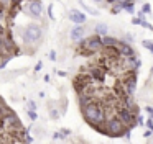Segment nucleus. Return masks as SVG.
Instances as JSON below:
<instances>
[{"instance_id": "423d86ee", "label": "nucleus", "mask_w": 153, "mask_h": 144, "mask_svg": "<svg viewBox=\"0 0 153 144\" xmlns=\"http://www.w3.org/2000/svg\"><path fill=\"white\" fill-rule=\"evenodd\" d=\"M79 43H81V48L87 49V51H91V52H99V51L104 49L102 36H99V35H94V36H91V38H87V39L82 38Z\"/></svg>"}, {"instance_id": "7c9ffc66", "label": "nucleus", "mask_w": 153, "mask_h": 144, "mask_svg": "<svg viewBox=\"0 0 153 144\" xmlns=\"http://www.w3.org/2000/svg\"><path fill=\"white\" fill-rule=\"evenodd\" d=\"M2 39H4V35H0V48H2Z\"/></svg>"}, {"instance_id": "f257e3e1", "label": "nucleus", "mask_w": 153, "mask_h": 144, "mask_svg": "<svg viewBox=\"0 0 153 144\" xmlns=\"http://www.w3.org/2000/svg\"><path fill=\"white\" fill-rule=\"evenodd\" d=\"M81 110H82L84 118H86V121L91 126H94L96 129H102V124L105 121V110H104L102 105L92 100L91 103H87L86 107L81 108Z\"/></svg>"}, {"instance_id": "4468645a", "label": "nucleus", "mask_w": 153, "mask_h": 144, "mask_svg": "<svg viewBox=\"0 0 153 144\" xmlns=\"http://www.w3.org/2000/svg\"><path fill=\"white\" fill-rule=\"evenodd\" d=\"M122 5H120V2H117V3H112V8H110V13L112 15H119L120 12H122Z\"/></svg>"}, {"instance_id": "f3484780", "label": "nucleus", "mask_w": 153, "mask_h": 144, "mask_svg": "<svg viewBox=\"0 0 153 144\" xmlns=\"http://www.w3.org/2000/svg\"><path fill=\"white\" fill-rule=\"evenodd\" d=\"M142 12H143V13H145V15H146V13H150V12H152V7H150L148 3H145V5L142 7Z\"/></svg>"}, {"instance_id": "6e6552de", "label": "nucleus", "mask_w": 153, "mask_h": 144, "mask_svg": "<svg viewBox=\"0 0 153 144\" xmlns=\"http://www.w3.org/2000/svg\"><path fill=\"white\" fill-rule=\"evenodd\" d=\"M68 18L71 20V21L74 23V25H84L86 23V15H84L81 10H69V13H68Z\"/></svg>"}, {"instance_id": "c756f323", "label": "nucleus", "mask_w": 153, "mask_h": 144, "mask_svg": "<svg viewBox=\"0 0 153 144\" xmlns=\"http://www.w3.org/2000/svg\"><path fill=\"white\" fill-rule=\"evenodd\" d=\"M107 3H110V5H112V3H117V2H120V0H105Z\"/></svg>"}, {"instance_id": "9b49d317", "label": "nucleus", "mask_w": 153, "mask_h": 144, "mask_svg": "<svg viewBox=\"0 0 153 144\" xmlns=\"http://www.w3.org/2000/svg\"><path fill=\"white\" fill-rule=\"evenodd\" d=\"M89 74L96 82H104V79H105V72H104L99 65H92V67L89 69Z\"/></svg>"}, {"instance_id": "412c9836", "label": "nucleus", "mask_w": 153, "mask_h": 144, "mask_svg": "<svg viewBox=\"0 0 153 144\" xmlns=\"http://www.w3.org/2000/svg\"><path fill=\"white\" fill-rule=\"evenodd\" d=\"M146 126H148L150 131H153V120H152V118H148V120H146Z\"/></svg>"}, {"instance_id": "2eb2a0df", "label": "nucleus", "mask_w": 153, "mask_h": 144, "mask_svg": "<svg viewBox=\"0 0 153 144\" xmlns=\"http://www.w3.org/2000/svg\"><path fill=\"white\" fill-rule=\"evenodd\" d=\"M79 5L82 7L84 10H86V12H89V13H92V15H99V12H97V10H94V8H91L89 5H86V3L82 2V0H79Z\"/></svg>"}, {"instance_id": "cd10ccee", "label": "nucleus", "mask_w": 153, "mask_h": 144, "mask_svg": "<svg viewBox=\"0 0 153 144\" xmlns=\"http://www.w3.org/2000/svg\"><path fill=\"white\" fill-rule=\"evenodd\" d=\"M132 23H133V25H140V18H133Z\"/></svg>"}, {"instance_id": "9d476101", "label": "nucleus", "mask_w": 153, "mask_h": 144, "mask_svg": "<svg viewBox=\"0 0 153 144\" xmlns=\"http://www.w3.org/2000/svg\"><path fill=\"white\" fill-rule=\"evenodd\" d=\"M117 48H119V52H120V56H123V57H128V56H135V51H133V48L128 44V43L122 41V39L119 41V44H117Z\"/></svg>"}, {"instance_id": "ddd939ff", "label": "nucleus", "mask_w": 153, "mask_h": 144, "mask_svg": "<svg viewBox=\"0 0 153 144\" xmlns=\"http://www.w3.org/2000/svg\"><path fill=\"white\" fill-rule=\"evenodd\" d=\"M94 33L99 36H105L107 33H109V26L105 25V23H97L96 28H94Z\"/></svg>"}, {"instance_id": "7ed1b4c3", "label": "nucleus", "mask_w": 153, "mask_h": 144, "mask_svg": "<svg viewBox=\"0 0 153 144\" xmlns=\"http://www.w3.org/2000/svg\"><path fill=\"white\" fill-rule=\"evenodd\" d=\"M117 118H119L128 129H132V128L137 126V111L135 110H130V108L122 107V108H119V111H117Z\"/></svg>"}, {"instance_id": "a878e982", "label": "nucleus", "mask_w": 153, "mask_h": 144, "mask_svg": "<svg viewBox=\"0 0 153 144\" xmlns=\"http://www.w3.org/2000/svg\"><path fill=\"white\" fill-rule=\"evenodd\" d=\"M69 133H71L69 129H61V134H63V136H69Z\"/></svg>"}, {"instance_id": "2f4dec72", "label": "nucleus", "mask_w": 153, "mask_h": 144, "mask_svg": "<svg viewBox=\"0 0 153 144\" xmlns=\"http://www.w3.org/2000/svg\"><path fill=\"white\" fill-rule=\"evenodd\" d=\"M96 3H102V2H105V0H94Z\"/></svg>"}, {"instance_id": "39448f33", "label": "nucleus", "mask_w": 153, "mask_h": 144, "mask_svg": "<svg viewBox=\"0 0 153 144\" xmlns=\"http://www.w3.org/2000/svg\"><path fill=\"white\" fill-rule=\"evenodd\" d=\"M22 126L20 124V120H18V116L13 113V111H7V113H4L2 116H0V128L5 131H15V128Z\"/></svg>"}, {"instance_id": "393cba45", "label": "nucleus", "mask_w": 153, "mask_h": 144, "mask_svg": "<svg viewBox=\"0 0 153 144\" xmlns=\"http://www.w3.org/2000/svg\"><path fill=\"white\" fill-rule=\"evenodd\" d=\"M50 59H51V61H56V52H54V51L50 52Z\"/></svg>"}, {"instance_id": "f8f14e48", "label": "nucleus", "mask_w": 153, "mask_h": 144, "mask_svg": "<svg viewBox=\"0 0 153 144\" xmlns=\"http://www.w3.org/2000/svg\"><path fill=\"white\" fill-rule=\"evenodd\" d=\"M119 41H120V39L114 38V36H109V35L102 36V43H104V48H112V46H117V44H119Z\"/></svg>"}, {"instance_id": "20e7f679", "label": "nucleus", "mask_w": 153, "mask_h": 144, "mask_svg": "<svg viewBox=\"0 0 153 144\" xmlns=\"http://www.w3.org/2000/svg\"><path fill=\"white\" fill-rule=\"evenodd\" d=\"M22 38H23L25 43H28V44H36L41 39V28L38 25L25 26V29H22Z\"/></svg>"}, {"instance_id": "b1692460", "label": "nucleus", "mask_w": 153, "mask_h": 144, "mask_svg": "<svg viewBox=\"0 0 153 144\" xmlns=\"http://www.w3.org/2000/svg\"><path fill=\"white\" fill-rule=\"evenodd\" d=\"M145 110H146V111H148V113H150V118H152V120H153V107H145Z\"/></svg>"}, {"instance_id": "aec40b11", "label": "nucleus", "mask_w": 153, "mask_h": 144, "mask_svg": "<svg viewBox=\"0 0 153 144\" xmlns=\"http://www.w3.org/2000/svg\"><path fill=\"white\" fill-rule=\"evenodd\" d=\"M48 16H50L51 20H54V13H53V5L48 7Z\"/></svg>"}, {"instance_id": "1a4fd4ad", "label": "nucleus", "mask_w": 153, "mask_h": 144, "mask_svg": "<svg viewBox=\"0 0 153 144\" xmlns=\"http://www.w3.org/2000/svg\"><path fill=\"white\" fill-rule=\"evenodd\" d=\"M86 36V26H82V25H76L73 29H71V39L73 41H76V43H79L81 39Z\"/></svg>"}, {"instance_id": "f03ea898", "label": "nucleus", "mask_w": 153, "mask_h": 144, "mask_svg": "<svg viewBox=\"0 0 153 144\" xmlns=\"http://www.w3.org/2000/svg\"><path fill=\"white\" fill-rule=\"evenodd\" d=\"M104 123H105V126H104V133H107L109 136H115V137L123 136V134H125V131L128 129V128H127L117 116L109 118V120H105Z\"/></svg>"}, {"instance_id": "0eeeda50", "label": "nucleus", "mask_w": 153, "mask_h": 144, "mask_svg": "<svg viewBox=\"0 0 153 144\" xmlns=\"http://www.w3.org/2000/svg\"><path fill=\"white\" fill-rule=\"evenodd\" d=\"M27 12H28V15H30L31 18L38 20V18H41V15H43V5H41L40 0H31V2L27 5Z\"/></svg>"}, {"instance_id": "bb28decb", "label": "nucleus", "mask_w": 153, "mask_h": 144, "mask_svg": "<svg viewBox=\"0 0 153 144\" xmlns=\"http://www.w3.org/2000/svg\"><path fill=\"white\" fill-rule=\"evenodd\" d=\"M152 134H153V131H145V133H143V136H145V137H150V136H152Z\"/></svg>"}, {"instance_id": "dca6fc26", "label": "nucleus", "mask_w": 153, "mask_h": 144, "mask_svg": "<svg viewBox=\"0 0 153 144\" xmlns=\"http://www.w3.org/2000/svg\"><path fill=\"white\" fill-rule=\"evenodd\" d=\"M142 44H143V48H146L150 52H153V43L152 41H146L145 39V41H142Z\"/></svg>"}, {"instance_id": "4be33fe9", "label": "nucleus", "mask_w": 153, "mask_h": 144, "mask_svg": "<svg viewBox=\"0 0 153 144\" xmlns=\"http://www.w3.org/2000/svg\"><path fill=\"white\" fill-rule=\"evenodd\" d=\"M28 107H30V110H36V103H35L33 100L28 101Z\"/></svg>"}, {"instance_id": "6ab92c4d", "label": "nucleus", "mask_w": 153, "mask_h": 144, "mask_svg": "<svg viewBox=\"0 0 153 144\" xmlns=\"http://www.w3.org/2000/svg\"><path fill=\"white\" fill-rule=\"evenodd\" d=\"M122 41H125V43H128V44H130V43L133 41V39H132V35H130V33H127V35L123 36V39H122Z\"/></svg>"}, {"instance_id": "c85d7f7f", "label": "nucleus", "mask_w": 153, "mask_h": 144, "mask_svg": "<svg viewBox=\"0 0 153 144\" xmlns=\"http://www.w3.org/2000/svg\"><path fill=\"white\" fill-rule=\"evenodd\" d=\"M41 67H43V64H41V62H38V64H36V67H35V71H40Z\"/></svg>"}, {"instance_id": "5701e85b", "label": "nucleus", "mask_w": 153, "mask_h": 144, "mask_svg": "<svg viewBox=\"0 0 153 144\" xmlns=\"http://www.w3.org/2000/svg\"><path fill=\"white\" fill-rule=\"evenodd\" d=\"M50 115H51V118H54V120H56V118L59 116V113H58L56 110H51V111H50Z\"/></svg>"}, {"instance_id": "a211bd4d", "label": "nucleus", "mask_w": 153, "mask_h": 144, "mask_svg": "<svg viewBox=\"0 0 153 144\" xmlns=\"http://www.w3.org/2000/svg\"><path fill=\"white\" fill-rule=\"evenodd\" d=\"M28 118H30L31 121L36 120V113H35V110H28Z\"/></svg>"}]
</instances>
